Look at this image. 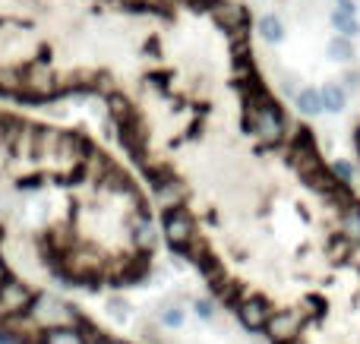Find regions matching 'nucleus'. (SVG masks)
Listing matches in <instances>:
<instances>
[{
	"mask_svg": "<svg viewBox=\"0 0 360 344\" xmlns=\"http://www.w3.org/2000/svg\"><path fill=\"white\" fill-rule=\"evenodd\" d=\"M29 322L35 326V332H51V329H70V326H82V316L76 313V307L63 303L60 297H51V294H41L32 300L29 307Z\"/></svg>",
	"mask_w": 360,
	"mask_h": 344,
	"instance_id": "obj_1",
	"label": "nucleus"
},
{
	"mask_svg": "<svg viewBox=\"0 0 360 344\" xmlns=\"http://www.w3.org/2000/svg\"><path fill=\"white\" fill-rule=\"evenodd\" d=\"M247 133H253L262 145H278L285 139V120H281L278 107L272 105L269 98H253L247 105Z\"/></svg>",
	"mask_w": 360,
	"mask_h": 344,
	"instance_id": "obj_2",
	"label": "nucleus"
},
{
	"mask_svg": "<svg viewBox=\"0 0 360 344\" xmlns=\"http://www.w3.org/2000/svg\"><path fill=\"white\" fill-rule=\"evenodd\" d=\"M32 300H35V294L29 291V284L16 282V278H6V282L0 284V316H6V319L25 316Z\"/></svg>",
	"mask_w": 360,
	"mask_h": 344,
	"instance_id": "obj_3",
	"label": "nucleus"
},
{
	"mask_svg": "<svg viewBox=\"0 0 360 344\" xmlns=\"http://www.w3.org/2000/svg\"><path fill=\"white\" fill-rule=\"evenodd\" d=\"M165 237H168V244L174 246L177 253H184L186 246H190V240L196 237V221H193V215L186 212V209H171V212H165Z\"/></svg>",
	"mask_w": 360,
	"mask_h": 344,
	"instance_id": "obj_4",
	"label": "nucleus"
},
{
	"mask_svg": "<svg viewBox=\"0 0 360 344\" xmlns=\"http://www.w3.org/2000/svg\"><path fill=\"white\" fill-rule=\"evenodd\" d=\"M212 16H215V22L221 25V29H228V32H243L247 29V10H243L240 4L218 0V4H212Z\"/></svg>",
	"mask_w": 360,
	"mask_h": 344,
	"instance_id": "obj_5",
	"label": "nucleus"
},
{
	"mask_svg": "<svg viewBox=\"0 0 360 344\" xmlns=\"http://www.w3.org/2000/svg\"><path fill=\"white\" fill-rule=\"evenodd\" d=\"M89 341V322L70 329H51V332H38V344H86Z\"/></svg>",
	"mask_w": 360,
	"mask_h": 344,
	"instance_id": "obj_6",
	"label": "nucleus"
},
{
	"mask_svg": "<svg viewBox=\"0 0 360 344\" xmlns=\"http://www.w3.org/2000/svg\"><path fill=\"white\" fill-rule=\"evenodd\" d=\"M338 234L345 240H351V244H360V202L357 199L338 212Z\"/></svg>",
	"mask_w": 360,
	"mask_h": 344,
	"instance_id": "obj_7",
	"label": "nucleus"
},
{
	"mask_svg": "<svg viewBox=\"0 0 360 344\" xmlns=\"http://www.w3.org/2000/svg\"><path fill=\"white\" fill-rule=\"evenodd\" d=\"M294 101H297V111L307 114V117H319V114H326L323 111V95H319V88H313V86L300 88V92L294 95Z\"/></svg>",
	"mask_w": 360,
	"mask_h": 344,
	"instance_id": "obj_8",
	"label": "nucleus"
},
{
	"mask_svg": "<svg viewBox=\"0 0 360 344\" xmlns=\"http://www.w3.org/2000/svg\"><path fill=\"white\" fill-rule=\"evenodd\" d=\"M319 95H323V111H329V114H342L345 105H348V92L342 86H335V82L319 88Z\"/></svg>",
	"mask_w": 360,
	"mask_h": 344,
	"instance_id": "obj_9",
	"label": "nucleus"
},
{
	"mask_svg": "<svg viewBox=\"0 0 360 344\" xmlns=\"http://www.w3.org/2000/svg\"><path fill=\"white\" fill-rule=\"evenodd\" d=\"M259 35H262V41L278 44L281 38H285V25H281V19H278V16L266 13V16H259Z\"/></svg>",
	"mask_w": 360,
	"mask_h": 344,
	"instance_id": "obj_10",
	"label": "nucleus"
},
{
	"mask_svg": "<svg viewBox=\"0 0 360 344\" xmlns=\"http://www.w3.org/2000/svg\"><path fill=\"white\" fill-rule=\"evenodd\" d=\"M332 25H335V32H338L342 38H354L357 32H360V22L354 19V13L335 10V13H332Z\"/></svg>",
	"mask_w": 360,
	"mask_h": 344,
	"instance_id": "obj_11",
	"label": "nucleus"
},
{
	"mask_svg": "<svg viewBox=\"0 0 360 344\" xmlns=\"http://www.w3.org/2000/svg\"><path fill=\"white\" fill-rule=\"evenodd\" d=\"M329 57L332 60H342V63H348L351 57H354V44H351V38H332L329 41Z\"/></svg>",
	"mask_w": 360,
	"mask_h": 344,
	"instance_id": "obj_12",
	"label": "nucleus"
},
{
	"mask_svg": "<svg viewBox=\"0 0 360 344\" xmlns=\"http://www.w3.org/2000/svg\"><path fill=\"white\" fill-rule=\"evenodd\" d=\"M329 174L335 177L338 183H345V187L354 180V168H351V161H345V158H335V161L329 164Z\"/></svg>",
	"mask_w": 360,
	"mask_h": 344,
	"instance_id": "obj_13",
	"label": "nucleus"
},
{
	"mask_svg": "<svg viewBox=\"0 0 360 344\" xmlns=\"http://www.w3.org/2000/svg\"><path fill=\"white\" fill-rule=\"evenodd\" d=\"M162 322H165L168 329H180V326H184V313H180L177 307H168V310L162 313Z\"/></svg>",
	"mask_w": 360,
	"mask_h": 344,
	"instance_id": "obj_14",
	"label": "nucleus"
},
{
	"mask_svg": "<svg viewBox=\"0 0 360 344\" xmlns=\"http://www.w3.org/2000/svg\"><path fill=\"white\" fill-rule=\"evenodd\" d=\"M342 82H345V88H351V92L360 88V70H348V73L342 76Z\"/></svg>",
	"mask_w": 360,
	"mask_h": 344,
	"instance_id": "obj_15",
	"label": "nucleus"
},
{
	"mask_svg": "<svg viewBox=\"0 0 360 344\" xmlns=\"http://www.w3.org/2000/svg\"><path fill=\"white\" fill-rule=\"evenodd\" d=\"M196 313L202 316V319H212V316H215V307H212V300H196Z\"/></svg>",
	"mask_w": 360,
	"mask_h": 344,
	"instance_id": "obj_16",
	"label": "nucleus"
},
{
	"mask_svg": "<svg viewBox=\"0 0 360 344\" xmlns=\"http://www.w3.org/2000/svg\"><path fill=\"white\" fill-rule=\"evenodd\" d=\"M294 82H297L294 76H285V79H281V92H285V95H294Z\"/></svg>",
	"mask_w": 360,
	"mask_h": 344,
	"instance_id": "obj_17",
	"label": "nucleus"
},
{
	"mask_svg": "<svg viewBox=\"0 0 360 344\" xmlns=\"http://www.w3.org/2000/svg\"><path fill=\"white\" fill-rule=\"evenodd\" d=\"M354 145H357V152H360V126L354 130Z\"/></svg>",
	"mask_w": 360,
	"mask_h": 344,
	"instance_id": "obj_18",
	"label": "nucleus"
},
{
	"mask_svg": "<svg viewBox=\"0 0 360 344\" xmlns=\"http://www.w3.org/2000/svg\"><path fill=\"white\" fill-rule=\"evenodd\" d=\"M6 282V269H4V263H0V284Z\"/></svg>",
	"mask_w": 360,
	"mask_h": 344,
	"instance_id": "obj_19",
	"label": "nucleus"
},
{
	"mask_svg": "<svg viewBox=\"0 0 360 344\" xmlns=\"http://www.w3.org/2000/svg\"><path fill=\"white\" fill-rule=\"evenodd\" d=\"M130 4H162V0H130Z\"/></svg>",
	"mask_w": 360,
	"mask_h": 344,
	"instance_id": "obj_20",
	"label": "nucleus"
}]
</instances>
